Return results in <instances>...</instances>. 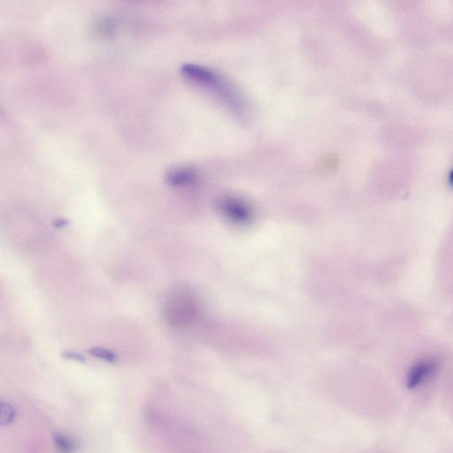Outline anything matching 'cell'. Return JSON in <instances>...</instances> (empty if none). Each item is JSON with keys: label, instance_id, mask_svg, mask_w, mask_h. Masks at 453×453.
Returning a JSON list of instances; mask_svg holds the SVG:
<instances>
[{"label": "cell", "instance_id": "obj_4", "mask_svg": "<svg viewBox=\"0 0 453 453\" xmlns=\"http://www.w3.org/2000/svg\"><path fill=\"white\" fill-rule=\"evenodd\" d=\"M198 173L194 167H176L166 173L167 185L175 188L188 187L198 181Z\"/></svg>", "mask_w": 453, "mask_h": 453}, {"label": "cell", "instance_id": "obj_10", "mask_svg": "<svg viewBox=\"0 0 453 453\" xmlns=\"http://www.w3.org/2000/svg\"><path fill=\"white\" fill-rule=\"evenodd\" d=\"M449 179H450V182H451V184L453 185V170L451 172V173H450Z\"/></svg>", "mask_w": 453, "mask_h": 453}, {"label": "cell", "instance_id": "obj_8", "mask_svg": "<svg viewBox=\"0 0 453 453\" xmlns=\"http://www.w3.org/2000/svg\"><path fill=\"white\" fill-rule=\"evenodd\" d=\"M54 443L56 447L60 451L64 452H73L74 449V443L72 439L67 436L57 435L54 437Z\"/></svg>", "mask_w": 453, "mask_h": 453}, {"label": "cell", "instance_id": "obj_1", "mask_svg": "<svg viewBox=\"0 0 453 453\" xmlns=\"http://www.w3.org/2000/svg\"><path fill=\"white\" fill-rule=\"evenodd\" d=\"M182 76L195 85L210 89L224 103L235 111H240L242 103L231 85L215 71L200 65L185 64L182 67Z\"/></svg>", "mask_w": 453, "mask_h": 453}, {"label": "cell", "instance_id": "obj_9", "mask_svg": "<svg viewBox=\"0 0 453 453\" xmlns=\"http://www.w3.org/2000/svg\"><path fill=\"white\" fill-rule=\"evenodd\" d=\"M62 357L67 359H73V361H80L83 363L86 362L85 357H83L81 353L74 352H65L62 353Z\"/></svg>", "mask_w": 453, "mask_h": 453}, {"label": "cell", "instance_id": "obj_2", "mask_svg": "<svg viewBox=\"0 0 453 453\" xmlns=\"http://www.w3.org/2000/svg\"><path fill=\"white\" fill-rule=\"evenodd\" d=\"M200 307L196 296L191 291L178 290L170 295L165 306L167 324L173 328H185L196 322Z\"/></svg>", "mask_w": 453, "mask_h": 453}, {"label": "cell", "instance_id": "obj_3", "mask_svg": "<svg viewBox=\"0 0 453 453\" xmlns=\"http://www.w3.org/2000/svg\"><path fill=\"white\" fill-rule=\"evenodd\" d=\"M216 209L226 221L238 226H245L253 222L254 212L253 207L243 198L222 196L216 201Z\"/></svg>", "mask_w": 453, "mask_h": 453}, {"label": "cell", "instance_id": "obj_5", "mask_svg": "<svg viewBox=\"0 0 453 453\" xmlns=\"http://www.w3.org/2000/svg\"><path fill=\"white\" fill-rule=\"evenodd\" d=\"M436 367V363L433 361H424L417 363L412 368L408 375V386L409 389H414L432 373Z\"/></svg>", "mask_w": 453, "mask_h": 453}, {"label": "cell", "instance_id": "obj_6", "mask_svg": "<svg viewBox=\"0 0 453 453\" xmlns=\"http://www.w3.org/2000/svg\"><path fill=\"white\" fill-rule=\"evenodd\" d=\"M15 417H17L15 409L8 403L0 402V424L2 426L10 424Z\"/></svg>", "mask_w": 453, "mask_h": 453}, {"label": "cell", "instance_id": "obj_7", "mask_svg": "<svg viewBox=\"0 0 453 453\" xmlns=\"http://www.w3.org/2000/svg\"><path fill=\"white\" fill-rule=\"evenodd\" d=\"M89 353L95 358L103 359V361L114 363L117 361V355L112 350L105 348H92Z\"/></svg>", "mask_w": 453, "mask_h": 453}]
</instances>
